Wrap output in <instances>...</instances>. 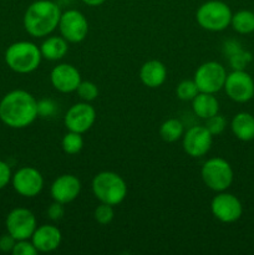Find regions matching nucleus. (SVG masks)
Listing matches in <instances>:
<instances>
[{
  "instance_id": "35",
  "label": "nucleus",
  "mask_w": 254,
  "mask_h": 255,
  "mask_svg": "<svg viewBox=\"0 0 254 255\" xmlns=\"http://www.w3.org/2000/svg\"><path fill=\"white\" fill-rule=\"evenodd\" d=\"M242 49H243V46H242L241 42L237 41V40H234V39L227 40L223 45V52L227 57L237 54V52L241 51Z\"/></svg>"
},
{
  "instance_id": "21",
  "label": "nucleus",
  "mask_w": 254,
  "mask_h": 255,
  "mask_svg": "<svg viewBox=\"0 0 254 255\" xmlns=\"http://www.w3.org/2000/svg\"><path fill=\"white\" fill-rule=\"evenodd\" d=\"M231 128L239 141H252L254 139V116L248 112H239L232 120Z\"/></svg>"
},
{
  "instance_id": "20",
  "label": "nucleus",
  "mask_w": 254,
  "mask_h": 255,
  "mask_svg": "<svg viewBox=\"0 0 254 255\" xmlns=\"http://www.w3.org/2000/svg\"><path fill=\"white\" fill-rule=\"evenodd\" d=\"M192 110L199 119L207 120L218 114L219 101L214 96V94L198 92V95L192 100Z\"/></svg>"
},
{
  "instance_id": "26",
  "label": "nucleus",
  "mask_w": 254,
  "mask_h": 255,
  "mask_svg": "<svg viewBox=\"0 0 254 255\" xmlns=\"http://www.w3.org/2000/svg\"><path fill=\"white\" fill-rule=\"evenodd\" d=\"M77 96L81 99V101L91 102L97 99L99 96V87L92 81H81L76 90Z\"/></svg>"
},
{
  "instance_id": "11",
  "label": "nucleus",
  "mask_w": 254,
  "mask_h": 255,
  "mask_svg": "<svg viewBox=\"0 0 254 255\" xmlns=\"http://www.w3.org/2000/svg\"><path fill=\"white\" fill-rule=\"evenodd\" d=\"M5 226L7 233L11 234L16 241L31 239L37 227L36 217L27 208H15L7 214Z\"/></svg>"
},
{
  "instance_id": "32",
  "label": "nucleus",
  "mask_w": 254,
  "mask_h": 255,
  "mask_svg": "<svg viewBox=\"0 0 254 255\" xmlns=\"http://www.w3.org/2000/svg\"><path fill=\"white\" fill-rule=\"evenodd\" d=\"M65 204L60 203V202L54 201L47 208V217L51 219L52 222H57L61 221L65 216Z\"/></svg>"
},
{
  "instance_id": "6",
  "label": "nucleus",
  "mask_w": 254,
  "mask_h": 255,
  "mask_svg": "<svg viewBox=\"0 0 254 255\" xmlns=\"http://www.w3.org/2000/svg\"><path fill=\"white\" fill-rule=\"evenodd\" d=\"M201 177L207 188L216 192H224L232 186L234 172L228 161L221 157L207 159L201 168Z\"/></svg>"
},
{
  "instance_id": "10",
  "label": "nucleus",
  "mask_w": 254,
  "mask_h": 255,
  "mask_svg": "<svg viewBox=\"0 0 254 255\" xmlns=\"http://www.w3.org/2000/svg\"><path fill=\"white\" fill-rule=\"evenodd\" d=\"M211 212L221 223L231 224L239 221L243 214V206L238 197L232 193L218 192L211 202Z\"/></svg>"
},
{
  "instance_id": "8",
  "label": "nucleus",
  "mask_w": 254,
  "mask_h": 255,
  "mask_svg": "<svg viewBox=\"0 0 254 255\" xmlns=\"http://www.w3.org/2000/svg\"><path fill=\"white\" fill-rule=\"evenodd\" d=\"M60 35L67 42L79 44L86 39L89 34V21L81 11L76 9H69L61 12L59 21Z\"/></svg>"
},
{
  "instance_id": "14",
  "label": "nucleus",
  "mask_w": 254,
  "mask_h": 255,
  "mask_svg": "<svg viewBox=\"0 0 254 255\" xmlns=\"http://www.w3.org/2000/svg\"><path fill=\"white\" fill-rule=\"evenodd\" d=\"M213 143V134L206 126H193L184 132L182 137V146L184 152L193 158L203 157L211 151Z\"/></svg>"
},
{
  "instance_id": "24",
  "label": "nucleus",
  "mask_w": 254,
  "mask_h": 255,
  "mask_svg": "<svg viewBox=\"0 0 254 255\" xmlns=\"http://www.w3.org/2000/svg\"><path fill=\"white\" fill-rule=\"evenodd\" d=\"M62 151L69 156H74L84 148V137L81 133L69 131L61 139Z\"/></svg>"
},
{
  "instance_id": "30",
  "label": "nucleus",
  "mask_w": 254,
  "mask_h": 255,
  "mask_svg": "<svg viewBox=\"0 0 254 255\" xmlns=\"http://www.w3.org/2000/svg\"><path fill=\"white\" fill-rule=\"evenodd\" d=\"M57 112L56 102L51 99H42L37 101V116L41 119L52 117Z\"/></svg>"
},
{
  "instance_id": "1",
  "label": "nucleus",
  "mask_w": 254,
  "mask_h": 255,
  "mask_svg": "<svg viewBox=\"0 0 254 255\" xmlns=\"http://www.w3.org/2000/svg\"><path fill=\"white\" fill-rule=\"evenodd\" d=\"M37 101L25 90H12L0 101V120L11 128H25L37 119Z\"/></svg>"
},
{
  "instance_id": "25",
  "label": "nucleus",
  "mask_w": 254,
  "mask_h": 255,
  "mask_svg": "<svg viewBox=\"0 0 254 255\" xmlns=\"http://www.w3.org/2000/svg\"><path fill=\"white\" fill-rule=\"evenodd\" d=\"M199 90L194 80H183L176 87V95L182 101H192L198 95Z\"/></svg>"
},
{
  "instance_id": "29",
  "label": "nucleus",
  "mask_w": 254,
  "mask_h": 255,
  "mask_svg": "<svg viewBox=\"0 0 254 255\" xmlns=\"http://www.w3.org/2000/svg\"><path fill=\"white\" fill-rule=\"evenodd\" d=\"M204 126L207 127V129H208V131L211 132L213 136H218V134H221L222 132L226 129L227 120L224 116L217 114V115H214V116L207 119L206 125H204Z\"/></svg>"
},
{
  "instance_id": "28",
  "label": "nucleus",
  "mask_w": 254,
  "mask_h": 255,
  "mask_svg": "<svg viewBox=\"0 0 254 255\" xmlns=\"http://www.w3.org/2000/svg\"><path fill=\"white\" fill-rule=\"evenodd\" d=\"M251 61L252 54L249 51H246L244 49L228 57V62L233 70H244Z\"/></svg>"
},
{
  "instance_id": "23",
  "label": "nucleus",
  "mask_w": 254,
  "mask_h": 255,
  "mask_svg": "<svg viewBox=\"0 0 254 255\" xmlns=\"http://www.w3.org/2000/svg\"><path fill=\"white\" fill-rule=\"evenodd\" d=\"M231 25L238 34H252L254 31V12L251 10H239L232 15Z\"/></svg>"
},
{
  "instance_id": "16",
  "label": "nucleus",
  "mask_w": 254,
  "mask_h": 255,
  "mask_svg": "<svg viewBox=\"0 0 254 255\" xmlns=\"http://www.w3.org/2000/svg\"><path fill=\"white\" fill-rule=\"evenodd\" d=\"M81 192V182L76 176L70 173L57 177L50 187V194L54 201L62 204H69L79 197Z\"/></svg>"
},
{
  "instance_id": "34",
  "label": "nucleus",
  "mask_w": 254,
  "mask_h": 255,
  "mask_svg": "<svg viewBox=\"0 0 254 255\" xmlns=\"http://www.w3.org/2000/svg\"><path fill=\"white\" fill-rule=\"evenodd\" d=\"M15 243H16V239H15L11 234H2V236L0 237V252H4V253L12 252Z\"/></svg>"
},
{
  "instance_id": "15",
  "label": "nucleus",
  "mask_w": 254,
  "mask_h": 255,
  "mask_svg": "<svg viewBox=\"0 0 254 255\" xmlns=\"http://www.w3.org/2000/svg\"><path fill=\"white\" fill-rule=\"evenodd\" d=\"M81 81V74L79 70L67 62L56 65L50 72V82L52 87L61 94L76 92Z\"/></svg>"
},
{
  "instance_id": "18",
  "label": "nucleus",
  "mask_w": 254,
  "mask_h": 255,
  "mask_svg": "<svg viewBox=\"0 0 254 255\" xmlns=\"http://www.w3.org/2000/svg\"><path fill=\"white\" fill-rule=\"evenodd\" d=\"M139 80L144 86L157 89L167 80V67L159 60H148L139 69Z\"/></svg>"
},
{
  "instance_id": "36",
  "label": "nucleus",
  "mask_w": 254,
  "mask_h": 255,
  "mask_svg": "<svg viewBox=\"0 0 254 255\" xmlns=\"http://www.w3.org/2000/svg\"><path fill=\"white\" fill-rule=\"evenodd\" d=\"M82 1L86 5H89V6H100L104 2H106L107 0H82Z\"/></svg>"
},
{
  "instance_id": "5",
  "label": "nucleus",
  "mask_w": 254,
  "mask_h": 255,
  "mask_svg": "<svg viewBox=\"0 0 254 255\" xmlns=\"http://www.w3.org/2000/svg\"><path fill=\"white\" fill-rule=\"evenodd\" d=\"M232 10L221 0H208L196 11V20L202 29L212 32L226 30L231 25Z\"/></svg>"
},
{
  "instance_id": "2",
  "label": "nucleus",
  "mask_w": 254,
  "mask_h": 255,
  "mask_svg": "<svg viewBox=\"0 0 254 255\" xmlns=\"http://www.w3.org/2000/svg\"><path fill=\"white\" fill-rule=\"evenodd\" d=\"M61 10L51 0H36L24 14V27L32 37H46L59 26Z\"/></svg>"
},
{
  "instance_id": "33",
  "label": "nucleus",
  "mask_w": 254,
  "mask_h": 255,
  "mask_svg": "<svg viewBox=\"0 0 254 255\" xmlns=\"http://www.w3.org/2000/svg\"><path fill=\"white\" fill-rule=\"evenodd\" d=\"M12 173L9 164L4 161H0V189L5 188L11 182Z\"/></svg>"
},
{
  "instance_id": "13",
  "label": "nucleus",
  "mask_w": 254,
  "mask_h": 255,
  "mask_svg": "<svg viewBox=\"0 0 254 255\" xmlns=\"http://www.w3.org/2000/svg\"><path fill=\"white\" fill-rule=\"evenodd\" d=\"M11 183L17 194L25 198H34L44 188V177L34 167H21L12 174Z\"/></svg>"
},
{
  "instance_id": "22",
  "label": "nucleus",
  "mask_w": 254,
  "mask_h": 255,
  "mask_svg": "<svg viewBox=\"0 0 254 255\" xmlns=\"http://www.w3.org/2000/svg\"><path fill=\"white\" fill-rule=\"evenodd\" d=\"M184 134V125L178 119H168L159 127V136L164 142L173 143L179 141Z\"/></svg>"
},
{
  "instance_id": "4",
  "label": "nucleus",
  "mask_w": 254,
  "mask_h": 255,
  "mask_svg": "<svg viewBox=\"0 0 254 255\" xmlns=\"http://www.w3.org/2000/svg\"><path fill=\"white\" fill-rule=\"evenodd\" d=\"M42 60L40 46L31 41H16L5 51V62L14 72L30 74L40 66Z\"/></svg>"
},
{
  "instance_id": "19",
  "label": "nucleus",
  "mask_w": 254,
  "mask_h": 255,
  "mask_svg": "<svg viewBox=\"0 0 254 255\" xmlns=\"http://www.w3.org/2000/svg\"><path fill=\"white\" fill-rule=\"evenodd\" d=\"M42 59L49 61H59L66 56L69 51V42L60 36H46V39L40 45Z\"/></svg>"
},
{
  "instance_id": "12",
  "label": "nucleus",
  "mask_w": 254,
  "mask_h": 255,
  "mask_svg": "<svg viewBox=\"0 0 254 255\" xmlns=\"http://www.w3.org/2000/svg\"><path fill=\"white\" fill-rule=\"evenodd\" d=\"M95 121H96V110L90 105V102L85 101L72 105L64 117V124L67 131L77 132L81 134L91 129Z\"/></svg>"
},
{
  "instance_id": "9",
  "label": "nucleus",
  "mask_w": 254,
  "mask_h": 255,
  "mask_svg": "<svg viewBox=\"0 0 254 255\" xmlns=\"http://www.w3.org/2000/svg\"><path fill=\"white\" fill-rule=\"evenodd\" d=\"M223 89L232 101L244 104L254 97V80L244 70H233L227 74Z\"/></svg>"
},
{
  "instance_id": "3",
  "label": "nucleus",
  "mask_w": 254,
  "mask_h": 255,
  "mask_svg": "<svg viewBox=\"0 0 254 255\" xmlns=\"http://www.w3.org/2000/svg\"><path fill=\"white\" fill-rule=\"evenodd\" d=\"M91 189L95 198L100 203L115 207L121 204L127 196V184L119 173L112 171H102L94 177Z\"/></svg>"
},
{
  "instance_id": "17",
  "label": "nucleus",
  "mask_w": 254,
  "mask_h": 255,
  "mask_svg": "<svg viewBox=\"0 0 254 255\" xmlns=\"http://www.w3.org/2000/svg\"><path fill=\"white\" fill-rule=\"evenodd\" d=\"M62 241V234L57 227L52 224H42L36 227L31 237V242L39 253H51L56 251Z\"/></svg>"
},
{
  "instance_id": "7",
  "label": "nucleus",
  "mask_w": 254,
  "mask_h": 255,
  "mask_svg": "<svg viewBox=\"0 0 254 255\" xmlns=\"http://www.w3.org/2000/svg\"><path fill=\"white\" fill-rule=\"evenodd\" d=\"M227 79L226 67L217 61L203 62L194 72L193 80L199 92L217 94L224 87Z\"/></svg>"
},
{
  "instance_id": "31",
  "label": "nucleus",
  "mask_w": 254,
  "mask_h": 255,
  "mask_svg": "<svg viewBox=\"0 0 254 255\" xmlns=\"http://www.w3.org/2000/svg\"><path fill=\"white\" fill-rule=\"evenodd\" d=\"M11 253L14 255H36L39 252L31 241L24 239V241H16Z\"/></svg>"
},
{
  "instance_id": "27",
  "label": "nucleus",
  "mask_w": 254,
  "mask_h": 255,
  "mask_svg": "<svg viewBox=\"0 0 254 255\" xmlns=\"http://www.w3.org/2000/svg\"><path fill=\"white\" fill-rule=\"evenodd\" d=\"M94 218L101 226H107L111 223L115 218V211L114 207L106 203H100L99 206L95 208Z\"/></svg>"
}]
</instances>
